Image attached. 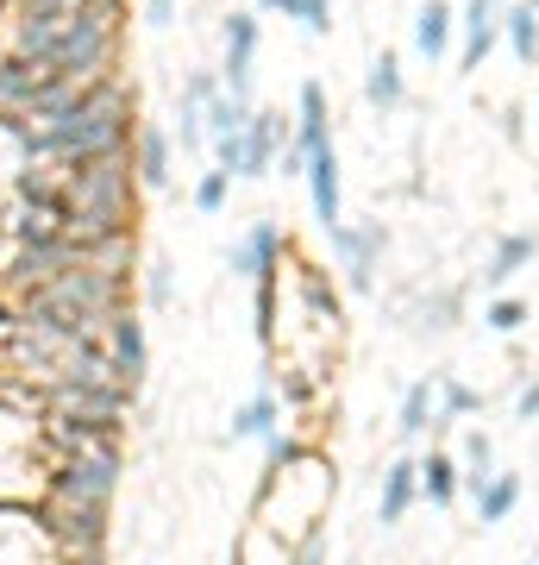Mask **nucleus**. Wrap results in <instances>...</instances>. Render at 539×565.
Returning a JSON list of instances; mask_svg holds the SVG:
<instances>
[{
	"label": "nucleus",
	"instance_id": "obj_1",
	"mask_svg": "<svg viewBox=\"0 0 539 565\" xmlns=\"http://www.w3.org/2000/svg\"><path fill=\"white\" fill-rule=\"evenodd\" d=\"M126 0H88L69 13H13V51L44 63L51 76H114Z\"/></svg>",
	"mask_w": 539,
	"mask_h": 565
},
{
	"label": "nucleus",
	"instance_id": "obj_2",
	"mask_svg": "<svg viewBox=\"0 0 539 565\" xmlns=\"http://www.w3.org/2000/svg\"><path fill=\"white\" fill-rule=\"evenodd\" d=\"M132 120H139V102L126 95L120 82H100L95 95H82L76 107H63L51 120H13V132H20L25 163H69V158L126 151L132 145Z\"/></svg>",
	"mask_w": 539,
	"mask_h": 565
},
{
	"label": "nucleus",
	"instance_id": "obj_3",
	"mask_svg": "<svg viewBox=\"0 0 539 565\" xmlns=\"http://www.w3.org/2000/svg\"><path fill=\"white\" fill-rule=\"evenodd\" d=\"M114 490H120V440H88L51 459V503L107 509Z\"/></svg>",
	"mask_w": 539,
	"mask_h": 565
},
{
	"label": "nucleus",
	"instance_id": "obj_4",
	"mask_svg": "<svg viewBox=\"0 0 539 565\" xmlns=\"http://www.w3.org/2000/svg\"><path fill=\"white\" fill-rule=\"evenodd\" d=\"M233 270L251 277V282H277V270H282V233H277V221H251V233L233 245Z\"/></svg>",
	"mask_w": 539,
	"mask_h": 565
},
{
	"label": "nucleus",
	"instance_id": "obj_5",
	"mask_svg": "<svg viewBox=\"0 0 539 565\" xmlns=\"http://www.w3.org/2000/svg\"><path fill=\"white\" fill-rule=\"evenodd\" d=\"M251 57H258V20H251V13H233V20H226V70H220L233 102L251 95Z\"/></svg>",
	"mask_w": 539,
	"mask_h": 565
},
{
	"label": "nucleus",
	"instance_id": "obj_6",
	"mask_svg": "<svg viewBox=\"0 0 539 565\" xmlns=\"http://www.w3.org/2000/svg\"><path fill=\"white\" fill-rule=\"evenodd\" d=\"M333 252L345 258V277H352V289H370V277H377V252H382V226H333Z\"/></svg>",
	"mask_w": 539,
	"mask_h": 565
},
{
	"label": "nucleus",
	"instance_id": "obj_7",
	"mask_svg": "<svg viewBox=\"0 0 539 565\" xmlns=\"http://www.w3.org/2000/svg\"><path fill=\"white\" fill-rule=\"evenodd\" d=\"M301 177H308V195H314V221L333 233V226L345 221V202H339V151H333V145H326V151H314Z\"/></svg>",
	"mask_w": 539,
	"mask_h": 565
},
{
	"label": "nucleus",
	"instance_id": "obj_8",
	"mask_svg": "<svg viewBox=\"0 0 539 565\" xmlns=\"http://www.w3.org/2000/svg\"><path fill=\"white\" fill-rule=\"evenodd\" d=\"M326 145H333V132H326V88H320V82H301V95H295V139H289V151L308 163L314 151H326Z\"/></svg>",
	"mask_w": 539,
	"mask_h": 565
},
{
	"label": "nucleus",
	"instance_id": "obj_9",
	"mask_svg": "<svg viewBox=\"0 0 539 565\" xmlns=\"http://www.w3.org/2000/svg\"><path fill=\"white\" fill-rule=\"evenodd\" d=\"M107 359H114V371H120L132 390L144 384V327L132 321L126 308L114 315V321H107Z\"/></svg>",
	"mask_w": 539,
	"mask_h": 565
},
{
	"label": "nucleus",
	"instance_id": "obj_10",
	"mask_svg": "<svg viewBox=\"0 0 539 565\" xmlns=\"http://www.w3.org/2000/svg\"><path fill=\"white\" fill-rule=\"evenodd\" d=\"M282 139H289V132H282V114H251V120H245V170L239 177H270Z\"/></svg>",
	"mask_w": 539,
	"mask_h": 565
},
{
	"label": "nucleus",
	"instance_id": "obj_11",
	"mask_svg": "<svg viewBox=\"0 0 539 565\" xmlns=\"http://www.w3.org/2000/svg\"><path fill=\"white\" fill-rule=\"evenodd\" d=\"M414 497H420V465H408V459H396L389 471H382V497H377V522L382 527H396L408 509H414Z\"/></svg>",
	"mask_w": 539,
	"mask_h": 565
},
{
	"label": "nucleus",
	"instance_id": "obj_12",
	"mask_svg": "<svg viewBox=\"0 0 539 565\" xmlns=\"http://www.w3.org/2000/svg\"><path fill=\"white\" fill-rule=\"evenodd\" d=\"M496 32H502L496 0H464V57H459V70H483V57H489Z\"/></svg>",
	"mask_w": 539,
	"mask_h": 565
},
{
	"label": "nucleus",
	"instance_id": "obj_13",
	"mask_svg": "<svg viewBox=\"0 0 539 565\" xmlns=\"http://www.w3.org/2000/svg\"><path fill=\"white\" fill-rule=\"evenodd\" d=\"M132 177H139V189H163V182H170V132H163V126H139Z\"/></svg>",
	"mask_w": 539,
	"mask_h": 565
},
{
	"label": "nucleus",
	"instance_id": "obj_14",
	"mask_svg": "<svg viewBox=\"0 0 539 565\" xmlns=\"http://www.w3.org/2000/svg\"><path fill=\"white\" fill-rule=\"evenodd\" d=\"M414 51L427 63H440L445 51H452V7H445V0H427L414 13Z\"/></svg>",
	"mask_w": 539,
	"mask_h": 565
},
{
	"label": "nucleus",
	"instance_id": "obj_15",
	"mask_svg": "<svg viewBox=\"0 0 539 565\" xmlns=\"http://www.w3.org/2000/svg\"><path fill=\"white\" fill-rule=\"evenodd\" d=\"M515 503H520V478H508V471H496L489 484H477V522L483 527L508 522V515H515Z\"/></svg>",
	"mask_w": 539,
	"mask_h": 565
},
{
	"label": "nucleus",
	"instance_id": "obj_16",
	"mask_svg": "<svg viewBox=\"0 0 539 565\" xmlns=\"http://www.w3.org/2000/svg\"><path fill=\"white\" fill-rule=\"evenodd\" d=\"M533 252H539V239L533 233H508V239L496 245V258H489V270H483V277L496 282H508V277H520V270H527V264H533Z\"/></svg>",
	"mask_w": 539,
	"mask_h": 565
},
{
	"label": "nucleus",
	"instance_id": "obj_17",
	"mask_svg": "<svg viewBox=\"0 0 539 565\" xmlns=\"http://www.w3.org/2000/svg\"><path fill=\"white\" fill-rule=\"evenodd\" d=\"M420 497H427L433 509L452 503V497H459V459H445V452L420 459Z\"/></svg>",
	"mask_w": 539,
	"mask_h": 565
},
{
	"label": "nucleus",
	"instance_id": "obj_18",
	"mask_svg": "<svg viewBox=\"0 0 539 565\" xmlns=\"http://www.w3.org/2000/svg\"><path fill=\"white\" fill-rule=\"evenodd\" d=\"M364 102L377 107V114H389V107H401V63L382 51L377 63H370V76H364Z\"/></svg>",
	"mask_w": 539,
	"mask_h": 565
},
{
	"label": "nucleus",
	"instance_id": "obj_19",
	"mask_svg": "<svg viewBox=\"0 0 539 565\" xmlns=\"http://www.w3.org/2000/svg\"><path fill=\"white\" fill-rule=\"evenodd\" d=\"M270 434H277V396L258 390V396L233 415V440H270Z\"/></svg>",
	"mask_w": 539,
	"mask_h": 565
},
{
	"label": "nucleus",
	"instance_id": "obj_20",
	"mask_svg": "<svg viewBox=\"0 0 539 565\" xmlns=\"http://www.w3.org/2000/svg\"><path fill=\"white\" fill-rule=\"evenodd\" d=\"M245 120H251V107L233 102V95H214V102L201 107V126H207V139H233V132H245Z\"/></svg>",
	"mask_w": 539,
	"mask_h": 565
},
{
	"label": "nucleus",
	"instance_id": "obj_21",
	"mask_svg": "<svg viewBox=\"0 0 539 565\" xmlns=\"http://www.w3.org/2000/svg\"><path fill=\"white\" fill-rule=\"evenodd\" d=\"M502 32H508V44H515L520 63L539 57V7H533V0H527V7H515V13L502 20Z\"/></svg>",
	"mask_w": 539,
	"mask_h": 565
},
{
	"label": "nucleus",
	"instance_id": "obj_22",
	"mask_svg": "<svg viewBox=\"0 0 539 565\" xmlns=\"http://www.w3.org/2000/svg\"><path fill=\"white\" fill-rule=\"evenodd\" d=\"M433 422H440V403H433V384H414L408 396H401V434L414 440V434H427Z\"/></svg>",
	"mask_w": 539,
	"mask_h": 565
},
{
	"label": "nucleus",
	"instance_id": "obj_23",
	"mask_svg": "<svg viewBox=\"0 0 539 565\" xmlns=\"http://www.w3.org/2000/svg\"><path fill=\"white\" fill-rule=\"evenodd\" d=\"M277 13L282 20H301L308 32H333V0H277Z\"/></svg>",
	"mask_w": 539,
	"mask_h": 565
},
{
	"label": "nucleus",
	"instance_id": "obj_24",
	"mask_svg": "<svg viewBox=\"0 0 539 565\" xmlns=\"http://www.w3.org/2000/svg\"><path fill=\"white\" fill-rule=\"evenodd\" d=\"M459 478H471V490L496 478V452H489V434H471V440H464V471H459Z\"/></svg>",
	"mask_w": 539,
	"mask_h": 565
},
{
	"label": "nucleus",
	"instance_id": "obj_25",
	"mask_svg": "<svg viewBox=\"0 0 539 565\" xmlns=\"http://www.w3.org/2000/svg\"><path fill=\"white\" fill-rule=\"evenodd\" d=\"M226 189H233V177L214 163V170L195 182V207H201V214H220V207H226Z\"/></svg>",
	"mask_w": 539,
	"mask_h": 565
},
{
	"label": "nucleus",
	"instance_id": "obj_26",
	"mask_svg": "<svg viewBox=\"0 0 539 565\" xmlns=\"http://www.w3.org/2000/svg\"><path fill=\"white\" fill-rule=\"evenodd\" d=\"M483 321L496 327V333H520V327H527V302H515V296H496V302L483 308Z\"/></svg>",
	"mask_w": 539,
	"mask_h": 565
},
{
	"label": "nucleus",
	"instance_id": "obj_27",
	"mask_svg": "<svg viewBox=\"0 0 539 565\" xmlns=\"http://www.w3.org/2000/svg\"><path fill=\"white\" fill-rule=\"evenodd\" d=\"M440 396H445V408H440V422H459V415H471V408H477V390H464V384H452V377H445L440 384ZM433 422V427H440Z\"/></svg>",
	"mask_w": 539,
	"mask_h": 565
},
{
	"label": "nucleus",
	"instance_id": "obj_28",
	"mask_svg": "<svg viewBox=\"0 0 539 565\" xmlns=\"http://www.w3.org/2000/svg\"><path fill=\"white\" fill-rule=\"evenodd\" d=\"M289 565H326V534H320V527H308V541L295 546V559Z\"/></svg>",
	"mask_w": 539,
	"mask_h": 565
},
{
	"label": "nucleus",
	"instance_id": "obj_29",
	"mask_svg": "<svg viewBox=\"0 0 539 565\" xmlns=\"http://www.w3.org/2000/svg\"><path fill=\"white\" fill-rule=\"evenodd\" d=\"M144 296H151V302H170V264H151V277H144Z\"/></svg>",
	"mask_w": 539,
	"mask_h": 565
},
{
	"label": "nucleus",
	"instance_id": "obj_30",
	"mask_svg": "<svg viewBox=\"0 0 539 565\" xmlns=\"http://www.w3.org/2000/svg\"><path fill=\"white\" fill-rule=\"evenodd\" d=\"M144 20L158 25V32L163 25H176V0H144Z\"/></svg>",
	"mask_w": 539,
	"mask_h": 565
},
{
	"label": "nucleus",
	"instance_id": "obj_31",
	"mask_svg": "<svg viewBox=\"0 0 539 565\" xmlns=\"http://www.w3.org/2000/svg\"><path fill=\"white\" fill-rule=\"evenodd\" d=\"M533 415H539V384L520 390V422H533Z\"/></svg>",
	"mask_w": 539,
	"mask_h": 565
},
{
	"label": "nucleus",
	"instance_id": "obj_32",
	"mask_svg": "<svg viewBox=\"0 0 539 565\" xmlns=\"http://www.w3.org/2000/svg\"><path fill=\"white\" fill-rule=\"evenodd\" d=\"M258 7H277V0H258Z\"/></svg>",
	"mask_w": 539,
	"mask_h": 565
}]
</instances>
